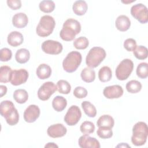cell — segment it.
Here are the masks:
<instances>
[{
    "instance_id": "obj_39",
    "label": "cell",
    "mask_w": 148,
    "mask_h": 148,
    "mask_svg": "<svg viewBox=\"0 0 148 148\" xmlns=\"http://www.w3.org/2000/svg\"><path fill=\"white\" fill-rule=\"evenodd\" d=\"M74 96L79 99H82L85 98L87 95V90L81 86L76 87L73 91Z\"/></svg>"
},
{
    "instance_id": "obj_23",
    "label": "cell",
    "mask_w": 148,
    "mask_h": 148,
    "mask_svg": "<svg viewBox=\"0 0 148 148\" xmlns=\"http://www.w3.org/2000/svg\"><path fill=\"white\" fill-rule=\"evenodd\" d=\"M67 105V101L66 99L60 95H57L54 98L52 101V106L53 109L58 112H62L63 110L65 109Z\"/></svg>"
},
{
    "instance_id": "obj_3",
    "label": "cell",
    "mask_w": 148,
    "mask_h": 148,
    "mask_svg": "<svg viewBox=\"0 0 148 148\" xmlns=\"http://www.w3.org/2000/svg\"><path fill=\"white\" fill-rule=\"evenodd\" d=\"M148 128L146 123L139 121L132 128V135L131 142L136 146L143 145L147 138Z\"/></svg>"
},
{
    "instance_id": "obj_13",
    "label": "cell",
    "mask_w": 148,
    "mask_h": 148,
    "mask_svg": "<svg viewBox=\"0 0 148 148\" xmlns=\"http://www.w3.org/2000/svg\"><path fill=\"white\" fill-rule=\"evenodd\" d=\"M40 109L36 105H30L24 112V120L29 123L35 122L40 115Z\"/></svg>"
},
{
    "instance_id": "obj_8",
    "label": "cell",
    "mask_w": 148,
    "mask_h": 148,
    "mask_svg": "<svg viewBox=\"0 0 148 148\" xmlns=\"http://www.w3.org/2000/svg\"><path fill=\"white\" fill-rule=\"evenodd\" d=\"M131 15L142 24L148 21V10L147 7L142 3H137L131 8Z\"/></svg>"
},
{
    "instance_id": "obj_22",
    "label": "cell",
    "mask_w": 148,
    "mask_h": 148,
    "mask_svg": "<svg viewBox=\"0 0 148 148\" xmlns=\"http://www.w3.org/2000/svg\"><path fill=\"white\" fill-rule=\"evenodd\" d=\"M88 6L86 1L82 0L76 1L74 2L72 9L75 14L77 16L84 15L87 10Z\"/></svg>"
},
{
    "instance_id": "obj_4",
    "label": "cell",
    "mask_w": 148,
    "mask_h": 148,
    "mask_svg": "<svg viewBox=\"0 0 148 148\" xmlns=\"http://www.w3.org/2000/svg\"><path fill=\"white\" fill-rule=\"evenodd\" d=\"M106 56V51L103 48L94 47L88 53L86 58V63L89 68H96L103 61Z\"/></svg>"
},
{
    "instance_id": "obj_25",
    "label": "cell",
    "mask_w": 148,
    "mask_h": 148,
    "mask_svg": "<svg viewBox=\"0 0 148 148\" xmlns=\"http://www.w3.org/2000/svg\"><path fill=\"white\" fill-rule=\"evenodd\" d=\"M12 70L10 67L3 65L0 68V82L8 83L10 82Z\"/></svg>"
},
{
    "instance_id": "obj_12",
    "label": "cell",
    "mask_w": 148,
    "mask_h": 148,
    "mask_svg": "<svg viewBox=\"0 0 148 148\" xmlns=\"http://www.w3.org/2000/svg\"><path fill=\"white\" fill-rule=\"evenodd\" d=\"M28 72L25 69L12 71L10 83L13 86H18L25 83L28 77Z\"/></svg>"
},
{
    "instance_id": "obj_14",
    "label": "cell",
    "mask_w": 148,
    "mask_h": 148,
    "mask_svg": "<svg viewBox=\"0 0 148 148\" xmlns=\"http://www.w3.org/2000/svg\"><path fill=\"white\" fill-rule=\"evenodd\" d=\"M103 95L108 99L119 98L123 94V89L119 85H113L106 87L103 91Z\"/></svg>"
},
{
    "instance_id": "obj_10",
    "label": "cell",
    "mask_w": 148,
    "mask_h": 148,
    "mask_svg": "<svg viewBox=\"0 0 148 148\" xmlns=\"http://www.w3.org/2000/svg\"><path fill=\"white\" fill-rule=\"evenodd\" d=\"M57 90V86H56L53 82H45L39 88L38 91V97L39 99L42 101L48 100Z\"/></svg>"
},
{
    "instance_id": "obj_6",
    "label": "cell",
    "mask_w": 148,
    "mask_h": 148,
    "mask_svg": "<svg viewBox=\"0 0 148 148\" xmlns=\"http://www.w3.org/2000/svg\"><path fill=\"white\" fill-rule=\"evenodd\" d=\"M81 54L76 51L69 53L62 62L64 69L68 73H72L76 71L82 62Z\"/></svg>"
},
{
    "instance_id": "obj_36",
    "label": "cell",
    "mask_w": 148,
    "mask_h": 148,
    "mask_svg": "<svg viewBox=\"0 0 148 148\" xmlns=\"http://www.w3.org/2000/svg\"><path fill=\"white\" fill-rule=\"evenodd\" d=\"M89 45V41L86 37L80 36L73 42V46L76 49L82 50L86 49Z\"/></svg>"
},
{
    "instance_id": "obj_7",
    "label": "cell",
    "mask_w": 148,
    "mask_h": 148,
    "mask_svg": "<svg viewBox=\"0 0 148 148\" xmlns=\"http://www.w3.org/2000/svg\"><path fill=\"white\" fill-rule=\"evenodd\" d=\"M134 69V63L130 59L122 60L116 69V76L119 80H125L128 78Z\"/></svg>"
},
{
    "instance_id": "obj_27",
    "label": "cell",
    "mask_w": 148,
    "mask_h": 148,
    "mask_svg": "<svg viewBox=\"0 0 148 148\" xmlns=\"http://www.w3.org/2000/svg\"><path fill=\"white\" fill-rule=\"evenodd\" d=\"M112 73L111 69L107 66L102 67L98 72V78L102 82H107L112 79Z\"/></svg>"
},
{
    "instance_id": "obj_30",
    "label": "cell",
    "mask_w": 148,
    "mask_h": 148,
    "mask_svg": "<svg viewBox=\"0 0 148 148\" xmlns=\"http://www.w3.org/2000/svg\"><path fill=\"white\" fill-rule=\"evenodd\" d=\"M142 84L138 80H132L129 81L125 86L126 90L128 92L134 94L139 92L142 89Z\"/></svg>"
},
{
    "instance_id": "obj_15",
    "label": "cell",
    "mask_w": 148,
    "mask_h": 148,
    "mask_svg": "<svg viewBox=\"0 0 148 148\" xmlns=\"http://www.w3.org/2000/svg\"><path fill=\"white\" fill-rule=\"evenodd\" d=\"M79 145L82 148H99L101 147L99 141L95 138L88 135L81 136L79 139Z\"/></svg>"
},
{
    "instance_id": "obj_21",
    "label": "cell",
    "mask_w": 148,
    "mask_h": 148,
    "mask_svg": "<svg viewBox=\"0 0 148 148\" xmlns=\"http://www.w3.org/2000/svg\"><path fill=\"white\" fill-rule=\"evenodd\" d=\"M36 74L40 79L44 80L49 78L51 76V69L47 64H42L37 68Z\"/></svg>"
},
{
    "instance_id": "obj_43",
    "label": "cell",
    "mask_w": 148,
    "mask_h": 148,
    "mask_svg": "<svg viewBox=\"0 0 148 148\" xmlns=\"http://www.w3.org/2000/svg\"><path fill=\"white\" fill-rule=\"evenodd\" d=\"M45 147H58V146L53 142H49L45 146Z\"/></svg>"
},
{
    "instance_id": "obj_19",
    "label": "cell",
    "mask_w": 148,
    "mask_h": 148,
    "mask_svg": "<svg viewBox=\"0 0 148 148\" xmlns=\"http://www.w3.org/2000/svg\"><path fill=\"white\" fill-rule=\"evenodd\" d=\"M8 43L13 47H17L21 45L24 41L23 35L18 31H12L8 36Z\"/></svg>"
},
{
    "instance_id": "obj_42",
    "label": "cell",
    "mask_w": 148,
    "mask_h": 148,
    "mask_svg": "<svg viewBox=\"0 0 148 148\" xmlns=\"http://www.w3.org/2000/svg\"><path fill=\"white\" fill-rule=\"evenodd\" d=\"M0 90H1L0 97H2L3 95H5L6 94V92H7L6 86H3V85H1L0 86Z\"/></svg>"
},
{
    "instance_id": "obj_28",
    "label": "cell",
    "mask_w": 148,
    "mask_h": 148,
    "mask_svg": "<svg viewBox=\"0 0 148 148\" xmlns=\"http://www.w3.org/2000/svg\"><path fill=\"white\" fill-rule=\"evenodd\" d=\"M13 98L18 103H24L28 99L27 91L24 89H17L13 92Z\"/></svg>"
},
{
    "instance_id": "obj_38",
    "label": "cell",
    "mask_w": 148,
    "mask_h": 148,
    "mask_svg": "<svg viewBox=\"0 0 148 148\" xmlns=\"http://www.w3.org/2000/svg\"><path fill=\"white\" fill-rule=\"evenodd\" d=\"M12 56V51L8 48H2L0 50V60L2 62H6L10 60Z\"/></svg>"
},
{
    "instance_id": "obj_20",
    "label": "cell",
    "mask_w": 148,
    "mask_h": 148,
    "mask_svg": "<svg viewBox=\"0 0 148 148\" xmlns=\"http://www.w3.org/2000/svg\"><path fill=\"white\" fill-rule=\"evenodd\" d=\"M97 124L98 127L112 129L114 126V121L111 116L104 114L99 117L97 122Z\"/></svg>"
},
{
    "instance_id": "obj_16",
    "label": "cell",
    "mask_w": 148,
    "mask_h": 148,
    "mask_svg": "<svg viewBox=\"0 0 148 148\" xmlns=\"http://www.w3.org/2000/svg\"><path fill=\"white\" fill-rule=\"evenodd\" d=\"M67 132L66 128L62 124L58 123L49 126L47 130V135L51 138H56L64 136Z\"/></svg>"
},
{
    "instance_id": "obj_31",
    "label": "cell",
    "mask_w": 148,
    "mask_h": 148,
    "mask_svg": "<svg viewBox=\"0 0 148 148\" xmlns=\"http://www.w3.org/2000/svg\"><path fill=\"white\" fill-rule=\"evenodd\" d=\"M39 9L45 13H51L55 8V3L53 1L44 0L41 1L39 5Z\"/></svg>"
},
{
    "instance_id": "obj_26",
    "label": "cell",
    "mask_w": 148,
    "mask_h": 148,
    "mask_svg": "<svg viewBox=\"0 0 148 148\" xmlns=\"http://www.w3.org/2000/svg\"><path fill=\"white\" fill-rule=\"evenodd\" d=\"M82 79L86 83L92 82L95 78V72L91 68H84L80 73Z\"/></svg>"
},
{
    "instance_id": "obj_33",
    "label": "cell",
    "mask_w": 148,
    "mask_h": 148,
    "mask_svg": "<svg viewBox=\"0 0 148 148\" xmlns=\"http://www.w3.org/2000/svg\"><path fill=\"white\" fill-rule=\"evenodd\" d=\"M147 49L143 46H138L133 51L134 55L138 60H145L147 57Z\"/></svg>"
},
{
    "instance_id": "obj_1",
    "label": "cell",
    "mask_w": 148,
    "mask_h": 148,
    "mask_svg": "<svg viewBox=\"0 0 148 148\" xmlns=\"http://www.w3.org/2000/svg\"><path fill=\"white\" fill-rule=\"evenodd\" d=\"M81 31L80 23L73 18H68L64 23L62 28L60 32L61 38L65 41L73 40L76 35Z\"/></svg>"
},
{
    "instance_id": "obj_2",
    "label": "cell",
    "mask_w": 148,
    "mask_h": 148,
    "mask_svg": "<svg viewBox=\"0 0 148 148\" xmlns=\"http://www.w3.org/2000/svg\"><path fill=\"white\" fill-rule=\"evenodd\" d=\"M0 112L9 125L17 124L19 120V114L13 103L8 100L3 101L0 104Z\"/></svg>"
},
{
    "instance_id": "obj_40",
    "label": "cell",
    "mask_w": 148,
    "mask_h": 148,
    "mask_svg": "<svg viewBox=\"0 0 148 148\" xmlns=\"http://www.w3.org/2000/svg\"><path fill=\"white\" fill-rule=\"evenodd\" d=\"M136 46V42L132 38L127 39L124 42V47L128 51H133Z\"/></svg>"
},
{
    "instance_id": "obj_34",
    "label": "cell",
    "mask_w": 148,
    "mask_h": 148,
    "mask_svg": "<svg viewBox=\"0 0 148 148\" xmlns=\"http://www.w3.org/2000/svg\"><path fill=\"white\" fill-rule=\"evenodd\" d=\"M80 130L84 135H89L94 132L95 130V125L93 123L89 121H85L82 123Z\"/></svg>"
},
{
    "instance_id": "obj_37",
    "label": "cell",
    "mask_w": 148,
    "mask_h": 148,
    "mask_svg": "<svg viewBox=\"0 0 148 148\" xmlns=\"http://www.w3.org/2000/svg\"><path fill=\"white\" fill-rule=\"evenodd\" d=\"M97 134L98 136L102 139L110 138L113 136V131L110 128L99 127L97 131Z\"/></svg>"
},
{
    "instance_id": "obj_9",
    "label": "cell",
    "mask_w": 148,
    "mask_h": 148,
    "mask_svg": "<svg viewBox=\"0 0 148 148\" xmlns=\"http://www.w3.org/2000/svg\"><path fill=\"white\" fill-rule=\"evenodd\" d=\"M82 117V112L80 108L76 105L71 106L68 110L64 116L65 122L70 126L76 125Z\"/></svg>"
},
{
    "instance_id": "obj_29",
    "label": "cell",
    "mask_w": 148,
    "mask_h": 148,
    "mask_svg": "<svg viewBox=\"0 0 148 148\" xmlns=\"http://www.w3.org/2000/svg\"><path fill=\"white\" fill-rule=\"evenodd\" d=\"M82 107L85 114L90 117H94L97 114V110L94 105L90 102L84 101L82 103Z\"/></svg>"
},
{
    "instance_id": "obj_17",
    "label": "cell",
    "mask_w": 148,
    "mask_h": 148,
    "mask_svg": "<svg viewBox=\"0 0 148 148\" xmlns=\"http://www.w3.org/2000/svg\"><path fill=\"white\" fill-rule=\"evenodd\" d=\"M28 22L27 16L24 13H18L12 18V23L14 27L17 28H23L27 26Z\"/></svg>"
},
{
    "instance_id": "obj_41",
    "label": "cell",
    "mask_w": 148,
    "mask_h": 148,
    "mask_svg": "<svg viewBox=\"0 0 148 148\" xmlns=\"http://www.w3.org/2000/svg\"><path fill=\"white\" fill-rule=\"evenodd\" d=\"M8 6L12 10H17L21 7V2L20 0H8Z\"/></svg>"
},
{
    "instance_id": "obj_18",
    "label": "cell",
    "mask_w": 148,
    "mask_h": 148,
    "mask_svg": "<svg viewBox=\"0 0 148 148\" xmlns=\"http://www.w3.org/2000/svg\"><path fill=\"white\" fill-rule=\"evenodd\" d=\"M116 28L121 32L127 31L131 26V21L125 15H120L118 16L115 21Z\"/></svg>"
},
{
    "instance_id": "obj_32",
    "label": "cell",
    "mask_w": 148,
    "mask_h": 148,
    "mask_svg": "<svg viewBox=\"0 0 148 148\" xmlns=\"http://www.w3.org/2000/svg\"><path fill=\"white\" fill-rule=\"evenodd\" d=\"M58 91L63 94H68L71 90L70 84L65 80H60L57 83Z\"/></svg>"
},
{
    "instance_id": "obj_5",
    "label": "cell",
    "mask_w": 148,
    "mask_h": 148,
    "mask_svg": "<svg viewBox=\"0 0 148 148\" xmlns=\"http://www.w3.org/2000/svg\"><path fill=\"white\" fill-rule=\"evenodd\" d=\"M55 25L56 22L53 17L49 15H45L40 18L36 27V34L41 37L48 36L53 32Z\"/></svg>"
},
{
    "instance_id": "obj_11",
    "label": "cell",
    "mask_w": 148,
    "mask_h": 148,
    "mask_svg": "<svg viewBox=\"0 0 148 148\" xmlns=\"http://www.w3.org/2000/svg\"><path fill=\"white\" fill-rule=\"evenodd\" d=\"M42 49L46 54L56 55L61 53L63 47L61 43L53 40H47L42 44Z\"/></svg>"
},
{
    "instance_id": "obj_35",
    "label": "cell",
    "mask_w": 148,
    "mask_h": 148,
    "mask_svg": "<svg viewBox=\"0 0 148 148\" xmlns=\"http://www.w3.org/2000/svg\"><path fill=\"white\" fill-rule=\"evenodd\" d=\"M136 75L141 79H146L148 76V64L146 62L140 63L136 68Z\"/></svg>"
},
{
    "instance_id": "obj_24",
    "label": "cell",
    "mask_w": 148,
    "mask_h": 148,
    "mask_svg": "<svg viewBox=\"0 0 148 148\" xmlns=\"http://www.w3.org/2000/svg\"><path fill=\"white\" fill-rule=\"evenodd\" d=\"M30 58L29 51L26 49H18L15 54L16 61L20 64H24L28 61Z\"/></svg>"
}]
</instances>
